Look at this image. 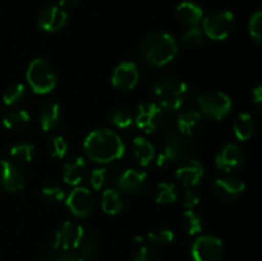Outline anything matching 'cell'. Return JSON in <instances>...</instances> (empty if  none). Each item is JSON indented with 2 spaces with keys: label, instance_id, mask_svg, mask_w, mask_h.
<instances>
[{
  "label": "cell",
  "instance_id": "1",
  "mask_svg": "<svg viewBox=\"0 0 262 261\" xmlns=\"http://www.w3.org/2000/svg\"><path fill=\"white\" fill-rule=\"evenodd\" d=\"M86 155L95 163L106 164L120 159L125 153L122 137L110 129H95L84 138Z\"/></svg>",
  "mask_w": 262,
  "mask_h": 261
},
{
  "label": "cell",
  "instance_id": "2",
  "mask_svg": "<svg viewBox=\"0 0 262 261\" xmlns=\"http://www.w3.org/2000/svg\"><path fill=\"white\" fill-rule=\"evenodd\" d=\"M178 54V42L166 32H156L148 36L142 44L141 55L152 67H164L174 60Z\"/></svg>",
  "mask_w": 262,
  "mask_h": 261
},
{
  "label": "cell",
  "instance_id": "3",
  "mask_svg": "<svg viewBox=\"0 0 262 261\" xmlns=\"http://www.w3.org/2000/svg\"><path fill=\"white\" fill-rule=\"evenodd\" d=\"M154 94L163 109L174 112L182 107L188 96V86L177 78H166L159 81L154 86Z\"/></svg>",
  "mask_w": 262,
  "mask_h": 261
},
{
  "label": "cell",
  "instance_id": "4",
  "mask_svg": "<svg viewBox=\"0 0 262 261\" xmlns=\"http://www.w3.org/2000/svg\"><path fill=\"white\" fill-rule=\"evenodd\" d=\"M26 79L35 94L46 95L55 89L58 76L55 69L45 59H35L28 66Z\"/></svg>",
  "mask_w": 262,
  "mask_h": 261
},
{
  "label": "cell",
  "instance_id": "5",
  "mask_svg": "<svg viewBox=\"0 0 262 261\" xmlns=\"http://www.w3.org/2000/svg\"><path fill=\"white\" fill-rule=\"evenodd\" d=\"M200 113L210 119L220 120L227 117L233 106L232 99L225 92L214 91L201 94L197 97Z\"/></svg>",
  "mask_w": 262,
  "mask_h": 261
},
{
  "label": "cell",
  "instance_id": "6",
  "mask_svg": "<svg viewBox=\"0 0 262 261\" xmlns=\"http://www.w3.org/2000/svg\"><path fill=\"white\" fill-rule=\"evenodd\" d=\"M234 27V14L229 10L212 13L202 23L205 36L214 41H223L229 37Z\"/></svg>",
  "mask_w": 262,
  "mask_h": 261
},
{
  "label": "cell",
  "instance_id": "7",
  "mask_svg": "<svg viewBox=\"0 0 262 261\" xmlns=\"http://www.w3.org/2000/svg\"><path fill=\"white\" fill-rule=\"evenodd\" d=\"M187 153H188V142L186 136L181 135L179 132L169 133L165 138L163 151L156 159V164L161 168H166L183 160Z\"/></svg>",
  "mask_w": 262,
  "mask_h": 261
},
{
  "label": "cell",
  "instance_id": "8",
  "mask_svg": "<svg viewBox=\"0 0 262 261\" xmlns=\"http://www.w3.org/2000/svg\"><path fill=\"white\" fill-rule=\"evenodd\" d=\"M191 252L194 261H219L224 253V245L215 235H201L193 242Z\"/></svg>",
  "mask_w": 262,
  "mask_h": 261
},
{
  "label": "cell",
  "instance_id": "9",
  "mask_svg": "<svg viewBox=\"0 0 262 261\" xmlns=\"http://www.w3.org/2000/svg\"><path fill=\"white\" fill-rule=\"evenodd\" d=\"M83 238L84 229L82 225L73 222H66L56 232L53 242V248L55 251L77 250Z\"/></svg>",
  "mask_w": 262,
  "mask_h": 261
},
{
  "label": "cell",
  "instance_id": "10",
  "mask_svg": "<svg viewBox=\"0 0 262 261\" xmlns=\"http://www.w3.org/2000/svg\"><path fill=\"white\" fill-rule=\"evenodd\" d=\"M66 205L69 211L77 217H87L94 212L95 199L94 194L86 187L77 186L67 196Z\"/></svg>",
  "mask_w": 262,
  "mask_h": 261
},
{
  "label": "cell",
  "instance_id": "11",
  "mask_svg": "<svg viewBox=\"0 0 262 261\" xmlns=\"http://www.w3.org/2000/svg\"><path fill=\"white\" fill-rule=\"evenodd\" d=\"M163 122V113L159 105L154 102H145L140 105L137 114L135 117V123L138 129L145 133H154L159 129Z\"/></svg>",
  "mask_w": 262,
  "mask_h": 261
},
{
  "label": "cell",
  "instance_id": "12",
  "mask_svg": "<svg viewBox=\"0 0 262 261\" xmlns=\"http://www.w3.org/2000/svg\"><path fill=\"white\" fill-rule=\"evenodd\" d=\"M0 184L4 191L17 193L25 188V174L15 163L2 159L0 160Z\"/></svg>",
  "mask_w": 262,
  "mask_h": 261
},
{
  "label": "cell",
  "instance_id": "13",
  "mask_svg": "<svg viewBox=\"0 0 262 261\" xmlns=\"http://www.w3.org/2000/svg\"><path fill=\"white\" fill-rule=\"evenodd\" d=\"M112 84L118 90L128 91L137 86L140 81V72L133 61H123L118 64L110 77Z\"/></svg>",
  "mask_w": 262,
  "mask_h": 261
},
{
  "label": "cell",
  "instance_id": "14",
  "mask_svg": "<svg viewBox=\"0 0 262 261\" xmlns=\"http://www.w3.org/2000/svg\"><path fill=\"white\" fill-rule=\"evenodd\" d=\"M148 176L146 171L127 169L117 179L118 188L127 194H138L146 188Z\"/></svg>",
  "mask_w": 262,
  "mask_h": 261
},
{
  "label": "cell",
  "instance_id": "15",
  "mask_svg": "<svg viewBox=\"0 0 262 261\" xmlns=\"http://www.w3.org/2000/svg\"><path fill=\"white\" fill-rule=\"evenodd\" d=\"M67 13L59 7H48L37 17V26L49 33L58 32L66 26Z\"/></svg>",
  "mask_w": 262,
  "mask_h": 261
},
{
  "label": "cell",
  "instance_id": "16",
  "mask_svg": "<svg viewBox=\"0 0 262 261\" xmlns=\"http://www.w3.org/2000/svg\"><path fill=\"white\" fill-rule=\"evenodd\" d=\"M242 161L243 153L239 146L235 145V143H228V145H225L219 151V154L216 155V159H215V163H216L217 168L223 171H227V173L237 169L242 164Z\"/></svg>",
  "mask_w": 262,
  "mask_h": 261
},
{
  "label": "cell",
  "instance_id": "17",
  "mask_svg": "<svg viewBox=\"0 0 262 261\" xmlns=\"http://www.w3.org/2000/svg\"><path fill=\"white\" fill-rule=\"evenodd\" d=\"M204 173V166L199 160H188L177 169L176 178L181 182L182 186L192 188L200 183Z\"/></svg>",
  "mask_w": 262,
  "mask_h": 261
},
{
  "label": "cell",
  "instance_id": "18",
  "mask_svg": "<svg viewBox=\"0 0 262 261\" xmlns=\"http://www.w3.org/2000/svg\"><path fill=\"white\" fill-rule=\"evenodd\" d=\"M246 184L241 179L234 177H224L215 181L214 191L219 199L222 200H232L241 196L245 192Z\"/></svg>",
  "mask_w": 262,
  "mask_h": 261
},
{
  "label": "cell",
  "instance_id": "19",
  "mask_svg": "<svg viewBox=\"0 0 262 261\" xmlns=\"http://www.w3.org/2000/svg\"><path fill=\"white\" fill-rule=\"evenodd\" d=\"M87 171V163L84 158L82 156H76L64 166L63 171V179L67 184L69 186L77 187L79 186L82 181H83L84 176Z\"/></svg>",
  "mask_w": 262,
  "mask_h": 261
},
{
  "label": "cell",
  "instance_id": "20",
  "mask_svg": "<svg viewBox=\"0 0 262 261\" xmlns=\"http://www.w3.org/2000/svg\"><path fill=\"white\" fill-rule=\"evenodd\" d=\"M202 17H204V10L196 3L183 2L177 7V18L182 25L194 27L201 22Z\"/></svg>",
  "mask_w": 262,
  "mask_h": 261
},
{
  "label": "cell",
  "instance_id": "21",
  "mask_svg": "<svg viewBox=\"0 0 262 261\" xmlns=\"http://www.w3.org/2000/svg\"><path fill=\"white\" fill-rule=\"evenodd\" d=\"M38 120H40L41 128H42V130H45V132H50V130L55 129L61 122L60 105L56 104V102H46V104L41 107Z\"/></svg>",
  "mask_w": 262,
  "mask_h": 261
},
{
  "label": "cell",
  "instance_id": "22",
  "mask_svg": "<svg viewBox=\"0 0 262 261\" xmlns=\"http://www.w3.org/2000/svg\"><path fill=\"white\" fill-rule=\"evenodd\" d=\"M133 158L142 166L150 165L155 158V147L152 143L145 137H136L130 145Z\"/></svg>",
  "mask_w": 262,
  "mask_h": 261
},
{
  "label": "cell",
  "instance_id": "23",
  "mask_svg": "<svg viewBox=\"0 0 262 261\" xmlns=\"http://www.w3.org/2000/svg\"><path fill=\"white\" fill-rule=\"evenodd\" d=\"M200 123H201L200 110L189 109L179 114L178 119H177V127H178V132L181 135L189 137V136L194 135Z\"/></svg>",
  "mask_w": 262,
  "mask_h": 261
},
{
  "label": "cell",
  "instance_id": "24",
  "mask_svg": "<svg viewBox=\"0 0 262 261\" xmlns=\"http://www.w3.org/2000/svg\"><path fill=\"white\" fill-rule=\"evenodd\" d=\"M124 207L122 194L115 188H106L101 196V209L107 215H117Z\"/></svg>",
  "mask_w": 262,
  "mask_h": 261
},
{
  "label": "cell",
  "instance_id": "25",
  "mask_svg": "<svg viewBox=\"0 0 262 261\" xmlns=\"http://www.w3.org/2000/svg\"><path fill=\"white\" fill-rule=\"evenodd\" d=\"M235 137L239 141H248L255 132V120L248 113H241L233 124Z\"/></svg>",
  "mask_w": 262,
  "mask_h": 261
},
{
  "label": "cell",
  "instance_id": "26",
  "mask_svg": "<svg viewBox=\"0 0 262 261\" xmlns=\"http://www.w3.org/2000/svg\"><path fill=\"white\" fill-rule=\"evenodd\" d=\"M30 122V114L23 109H15L8 113L3 119V125L9 130H17L23 128Z\"/></svg>",
  "mask_w": 262,
  "mask_h": 261
},
{
  "label": "cell",
  "instance_id": "27",
  "mask_svg": "<svg viewBox=\"0 0 262 261\" xmlns=\"http://www.w3.org/2000/svg\"><path fill=\"white\" fill-rule=\"evenodd\" d=\"M177 188L174 184L166 183V182H161L156 186L155 193H154V199H155L156 204L160 205H169L173 204L177 200Z\"/></svg>",
  "mask_w": 262,
  "mask_h": 261
},
{
  "label": "cell",
  "instance_id": "28",
  "mask_svg": "<svg viewBox=\"0 0 262 261\" xmlns=\"http://www.w3.org/2000/svg\"><path fill=\"white\" fill-rule=\"evenodd\" d=\"M110 120H112V124L118 129H127L133 124L135 118H133L129 109L119 106L113 110L112 114H110Z\"/></svg>",
  "mask_w": 262,
  "mask_h": 261
},
{
  "label": "cell",
  "instance_id": "29",
  "mask_svg": "<svg viewBox=\"0 0 262 261\" xmlns=\"http://www.w3.org/2000/svg\"><path fill=\"white\" fill-rule=\"evenodd\" d=\"M33 155H35V146L32 143H17L10 148V156L15 161H20V163H30L33 159Z\"/></svg>",
  "mask_w": 262,
  "mask_h": 261
},
{
  "label": "cell",
  "instance_id": "30",
  "mask_svg": "<svg viewBox=\"0 0 262 261\" xmlns=\"http://www.w3.org/2000/svg\"><path fill=\"white\" fill-rule=\"evenodd\" d=\"M183 225L189 235L199 234L202 230V227H204L201 216H200L196 211H193V210H187V211L184 212Z\"/></svg>",
  "mask_w": 262,
  "mask_h": 261
},
{
  "label": "cell",
  "instance_id": "31",
  "mask_svg": "<svg viewBox=\"0 0 262 261\" xmlns=\"http://www.w3.org/2000/svg\"><path fill=\"white\" fill-rule=\"evenodd\" d=\"M26 89L22 83H15L8 87L5 92L3 94V102L7 106H13V105L18 104L20 100L25 96Z\"/></svg>",
  "mask_w": 262,
  "mask_h": 261
},
{
  "label": "cell",
  "instance_id": "32",
  "mask_svg": "<svg viewBox=\"0 0 262 261\" xmlns=\"http://www.w3.org/2000/svg\"><path fill=\"white\" fill-rule=\"evenodd\" d=\"M205 33L202 31V28L197 27H189L186 32L182 36V42L187 46V48H194V46H199L204 42Z\"/></svg>",
  "mask_w": 262,
  "mask_h": 261
},
{
  "label": "cell",
  "instance_id": "33",
  "mask_svg": "<svg viewBox=\"0 0 262 261\" xmlns=\"http://www.w3.org/2000/svg\"><path fill=\"white\" fill-rule=\"evenodd\" d=\"M49 153L53 158L63 159L68 153V143L63 136H55L49 142Z\"/></svg>",
  "mask_w": 262,
  "mask_h": 261
},
{
  "label": "cell",
  "instance_id": "34",
  "mask_svg": "<svg viewBox=\"0 0 262 261\" xmlns=\"http://www.w3.org/2000/svg\"><path fill=\"white\" fill-rule=\"evenodd\" d=\"M148 240L159 246L168 245L174 241V232L168 228H156L148 233Z\"/></svg>",
  "mask_w": 262,
  "mask_h": 261
},
{
  "label": "cell",
  "instance_id": "35",
  "mask_svg": "<svg viewBox=\"0 0 262 261\" xmlns=\"http://www.w3.org/2000/svg\"><path fill=\"white\" fill-rule=\"evenodd\" d=\"M97 247H99V240H97V237H95V235L86 237V235H84L81 245L78 246V255L86 261L87 258H90L95 252H96Z\"/></svg>",
  "mask_w": 262,
  "mask_h": 261
},
{
  "label": "cell",
  "instance_id": "36",
  "mask_svg": "<svg viewBox=\"0 0 262 261\" xmlns=\"http://www.w3.org/2000/svg\"><path fill=\"white\" fill-rule=\"evenodd\" d=\"M109 181V171L106 168H97L90 176V183L95 191H100L106 186Z\"/></svg>",
  "mask_w": 262,
  "mask_h": 261
},
{
  "label": "cell",
  "instance_id": "37",
  "mask_svg": "<svg viewBox=\"0 0 262 261\" xmlns=\"http://www.w3.org/2000/svg\"><path fill=\"white\" fill-rule=\"evenodd\" d=\"M42 196L50 204H58V202L66 201L67 194L63 188L58 186H46L42 189Z\"/></svg>",
  "mask_w": 262,
  "mask_h": 261
},
{
  "label": "cell",
  "instance_id": "38",
  "mask_svg": "<svg viewBox=\"0 0 262 261\" xmlns=\"http://www.w3.org/2000/svg\"><path fill=\"white\" fill-rule=\"evenodd\" d=\"M248 31L250 35L256 42L261 44L262 45V10L261 12L255 13L251 17L250 23H248Z\"/></svg>",
  "mask_w": 262,
  "mask_h": 261
},
{
  "label": "cell",
  "instance_id": "39",
  "mask_svg": "<svg viewBox=\"0 0 262 261\" xmlns=\"http://www.w3.org/2000/svg\"><path fill=\"white\" fill-rule=\"evenodd\" d=\"M133 261H161V256L156 248L142 246L136 253Z\"/></svg>",
  "mask_w": 262,
  "mask_h": 261
},
{
  "label": "cell",
  "instance_id": "40",
  "mask_svg": "<svg viewBox=\"0 0 262 261\" xmlns=\"http://www.w3.org/2000/svg\"><path fill=\"white\" fill-rule=\"evenodd\" d=\"M182 202H183V206L187 210H193L199 205L200 196L193 189H187L183 193V197H182Z\"/></svg>",
  "mask_w": 262,
  "mask_h": 261
},
{
  "label": "cell",
  "instance_id": "41",
  "mask_svg": "<svg viewBox=\"0 0 262 261\" xmlns=\"http://www.w3.org/2000/svg\"><path fill=\"white\" fill-rule=\"evenodd\" d=\"M53 261H84L78 253L71 252V251H64L54 257Z\"/></svg>",
  "mask_w": 262,
  "mask_h": 261
},
{
  "label": "cell",
  "instance_id": "42",
  "mask_svg": "<svg viewBox=\"0 0 262 261\" xmlns=\"http://www.w3.org/2000/svg\"><path fill=\"white\" fill-rule=\"evenodd\" d=\"M252 99L253 104L258 107V109L262 110V86L256 87L252 92Z\"/></svg>",
  "mask_w": 262,
  "mask_h": 261
},
{
  "label": "cell",
  "instance_id": "43",
  "mask_svg": "<svg viewBox=\"0 0 262 261\" xmlns=\"http://www.w3.org/2000/svg\"><path fill=\"white\" fill-rule=\"evenodd\" d=\"M81 0H59L61 8H74Z\"/></svg>",
  "mask_w": 262,
  "mask_h": 261
}]
</instances>
